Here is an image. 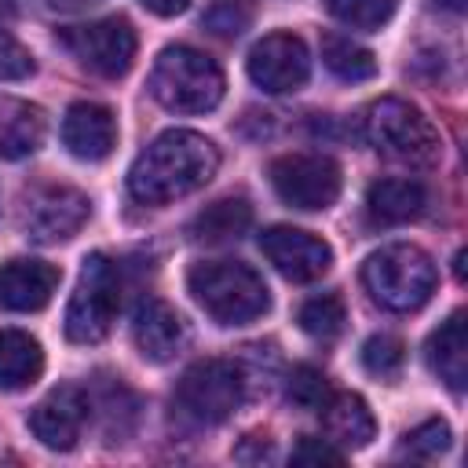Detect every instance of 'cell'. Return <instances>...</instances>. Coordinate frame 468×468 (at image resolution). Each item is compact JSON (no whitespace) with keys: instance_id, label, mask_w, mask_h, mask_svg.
<instances>
[{"instance_id":"6da1fadb","label":"cell","mask_w":468,"mask_h":468,"mask_svg":"<svg viewBox=\"0 0 468 468\" xmlns=\"http://www.w3.org/2000/svg\"><path fill=\"white\" fill-rule=\"evenodd\" d=\"M219 168V150L212 139L172 128L161 132L128 168V194L139 205H168L201 190Z\"/></svg>"},{"instance_id":"7a4b0ae2","label":"cell","mask_w":468,"mask_h":468,"mask_svg":"<svg viewBox=\"0 0 468 468\" xmlns=\"http://www.w3.org/2000/svg\"><path fill=\"white\" fill-rule=\"evenodd\" d=\"M186 289L216 325H249L271 311L263 278L238 260H201L186 271Z\"/></svg>"},{"instance_id":"3957f363","label":"cell","mask_w":468,"mask_h":468,"mask_svg":"<svg viewBox=\"0 0 468 468\" xmlns=\"http://www.w3.org/2000/svg\"><path fill=\"white\" fill-rule=\"evenodd\" d=\"M362 139L388 161L410 168H431L442 157V139L435 124L406 99H377L362 113Z\"/></svg>"},{"instance_id":"277c9868","label":"cell","mask_w":468,"mask_h":468,"mask_svg":"<svg viewBox=\"0 0 468 468\" xmlns=\"http://www.w3.org/2000/svg\"><path fill=\"white\" fill-rule=\"evenodd\" d=\"M435 282H439V271H435L431 256L406 241L384 245V249L369 252L362 263L366 292L373 296V303H380L384 311H395V314L420 311L431 300Z\"/></svg>"},{"instance_id":"5b68a950","label":"cell","mask_w":468,"mask_h":468,"mask_svg":"<svg viewBox=\"0 0 468 468\" xmlns=\"http://www.w3.org/2000/svg\"><path fill=\"white\" fill-rule=\"evenodd\" d=\"M223 69L190 44H172L150 69V95L172 113H208L223 99Z\"/></svg>"},{"instance_id":"8992f818","label":"cell","mask_w":468,"mask_h":468,"mask_svg":"<svg viewBox=\"0 0 468 468\" xmlns=\"http://www.w3.org/2000/svg\"><path fill=\"white\" fill-rule=\"evenodd\" d=\"M121 307V274L106 252H91L80 263L77 289L66 307V340L73 344H99L117 318Z\"/></svg>"},{"instance_id":"52a82bcc","label":"cell","mask_w":468,"mask_h":468,"mask_svg":"<svg viewBox=\"0 0 468 468\" xmlns=\"http://www.w3.org/2000/svg\"><path fill=\"white\" fill-rule=\"evenodd\" d=\"M245 399V373L230 358L194 362L176 388V410L194 424H223Z\"/></svg>"},{"instance_id":"ba28073f","label":"cell","mask_w":468,"mask_h":468,"mask_svg":"<svg viewBox=\"0 0 468 468\" xmlns=\"http://www.w3.org/2000/svg\"><path fill=\"white\" fill-rule=\"evenodd\" d=\"M58 48H66L88 73L117 80L132 69L135 62V29L128 18H99L84 26H58L55 29Z\"/></svg>"},{"instance_id":"9c48e42d","label":"cell","mask_w":468,"mask_h":468,"mask_svg":"<svg viewBox=\"0 0 468 468\" xmlns=\"http://www.w3.org/2000/svg\"><path fill=\"white\" fill-rule=\"evenodd\" d=\"M91 216V201L84 190L66 183H37L22 194V230L37 245H58L69 241Z\"/></svg>"},{"instance_id":"30bf717a","label":"cell","mask_w":468,"mask_h":468,"mask_svg":"<svg viewBox=\"0 0 468 468\" xmlns=\"http://www.w3.org/2000/svg\"><path fill=\"white\" fill-rule=\"evenodd\" d=\"M271 186L274 194L300 212H325L336 197H340V168L336 161L322 157V154H285L274 157L271 168Z\"/></svg>"},{"instance_id":"8fae6325","label":"cell","mask_w":468,"mask_h":468,"mask_svg":"<svg viewBox=\"0 0 468 468\" xmlns=\"http://www.w3.org/2000/svg\"><path fill=\"white\" fill-rule=\"evenodd\" d=\"M245 69L256 88H263L271 95H285V91H296L307 84L311 55L296 33H267L263 40L252 44Z\"/></svg>"},{"instance_id":"7c38bea8","label":"cell","mask_w":468,"mask_h":468,"mask_svg":"<svg viewBox=\"0 0 468 468\" xmlns=\"http://www.w3.org/2000/svg\"><path fill=\"white\" fill-rule=\"evenodd\" d=\"M260 249L274 263V271L289 282H318L333 267V249L318 234L300 227H285V223L267 227L260 234Z\"/></svg>"},{"instance_id":"4fadbf2b","label":"cell","mask_w":468,"mask_h":468,"mask_svg":"<svg viewBox=\"0 0 468 468\" xmlns=\"http://www.w3.org/2000/svg\"><path fill=\"white\" fill-rule=\"evenodd\" d=\"M88 417H91L88 391L77 388V384H58L55 391H48L29 410V431L40 439V446L66 453L80 442V431H84Z\"/></svg>"},{"instance_id":"5bb4252c","label":"cell","mask_w":468,"mask_h":468,"mask_svg":"<svg viewBox=\"0 0 468 468\" xmlns=\"http://www.w3.org/2000/svg\"><path fill=\"white\" fill-rule=\"evenodd\" d=\"M132 336L146 362H172L186 347V322L161 296H143L132 314Z\"/></svg>"},{"instance_id":"9a60e30c","label":"cell","mask_w":468,"mask_h":468,"mask_svg":"<svg viewBox=\"0 0 468 468\" xmlns=\"http://www.w3.org/2000/svg\"><path fill=\"white\" fill-rule=\"evenodd\" d=\"M58 282H62V271L55 263L29 260V256L7 260L0 267V311H11V314L40 311L51 303Z\"/></svg>"},{"instance_id":"2e32d148","label":"cell","mask_w":468,"mask_h":468,"mask_svg":"<svg viewBox=\"0 0 468 468\" xmlns=\"http://www.w3.org/2000/svg\"><path fill=\"white\" fill-rule=\"evenodd\" d=\"M62 146L77 161H106L117 146V117L99 102H73L62 117Z\"/></svg>"},{"instance_id":"e0dca14e","label":"cell","mask_w":468,"mask_h":468,"mask_svg":"<svg viewBox=\"0 0 468 468\" xmlns=\"http://www.w3.org/2000/svg\"><path fill=\"white\" fill-rule=\"evenodd\" d=\"M322 428L329 435L333 446L340 450H362L373 442L377 435V420H373V410L362 395L355 391H336L322 402Z\"/></svg>"},{"instance_id":"ac0fdd59","label":"cell","mask_w":468,"mask_h":468,"mask_svg":"<svg viewBox=\"0 0 468 468\" xmlns=\"http://www.w3.org/2000/svg\"><path fill=\"white\" fill-rule=\"evenodd\" d=\"M428 208V190L417 179H377L366 190V219L373 227H399Z\"/></svg>"},{"instance_id":"d6986e66","label":"cell","mask_w":468,"mask_h":468,"mask_svg":"<svg viewBox=\"0 0 468 468\" xmlns=\"http://www.w3.org/2000/svg\"><path fill=\"white\" fill-rule=\"evenodd\" d=\"M48 135V117L26 99L0 95V161H18L40 150Z\"/></svg>"},{"instance_id":"ffe728a7","label":"cell","mask_w":468,"mask_h":468,"mask_svg":"<svg viewBox=\"0 0 468 468\" xmlns=\"http://www.w3.org/2000/svg\"><path fill=\"white\" fill-rule=\"evenodd\" d=\"M428 366L431 373L450 388L464 391L468 384V336H464V311H453L431 336H428Z\"/></svg>"},{"instance_id":"44dd1931","label":"cell","mask_w":468,"mask_h":468,"mask_svg":"<svg viewBox=\"0 0 468 468\" xmlns=\"http://www.w3.org/2000/svg\"><path fill=\"white\" fill-rule=\"evenodd\" d=\"M44 373V347L22 329H0V391H22Z\"/></svg>"},{"instance_id":"7402d4cb","label":"cell","mask_w":468,"mask_h":468,"mask_svg":"<svg viewBox=\"0 0 468 468\" xmlns=\"http://www.w3.org/2000/svg\"><path fill=\"white\" fill-rule=\"evenodd\" d=\"M249 227H252V205L245 197H223L190 219V238L205 245H223V241H238Z\"/></svg>"},{"instance_id":"603a6c76","label":"cell","mask_w":468,"mask_h":468,"mask_svg":"<svg viewBox=\"0 0 468 468\" xmlns=\"http://www.w3.org/2000/svg\"><path fill=\"white\" fill-rule=\"evenodd\" d=\"M322 62L340 80H369V77H377V55L369 48L355 44L351 37H340V33H325L322 37Z\"/></svg>"},{"instance_id":"cb8c5ba5","label":"cell","mask_w":468,"mask_h":468,"mask_svg":"<svg viewBox=\"0 0 468 468\" xmlns=\"http://www.w3.org/2000/svg\"><path fill=\"white\" fill-rule=\"evenodd\" d=\"M296 322H300V329H303L307 336H314V340H333V336H340V329H344V322H347L344 300L333 296V292L311 296V300H303Z\"/></svg>"},{"instance_id":"d4e9b609","label":"cell","mask_w":468,"mask_h":468,"mask_svg":"<svg viewBox=\"0 0 468 468\" xmlns=\"http://www.w3.org/2000/svg\"><path fill=\"white\" fill-rule=\"evenodd\" d=\"M322 4L336 22H344L351 29H366V33L388 26L399 7V0H322Z\"/></svg>"},{"instance_id":"484cf974","label":"cell","mask_w":468,"mask_h":468,"mask_svg":"<svg viewBox=\"0 0 468 468\" xmlns=\"http://www.w3.org/2000/svg\"><path fill=\"white\" fill-rule=\"evenodd\" d=\"M252 18H256V4L252 0H212L201 11V26L212 37H223V40L241 37L252 26Z\"/></svg>"},{"instance_id":"4316f807","label":"cell","mask_w":468,"mask_h":468,"mask_svg":"<svg viewBox=\"0 0 468 468\" xmlns=\"http://www.w3.org/2000/svg\"><path fill=\"white\" fill-rule=\"evenodd\" d=\"M450 450V424L431 417L417 428H410L399 442V457H410V461H435Z\"/></svg>"},{"instance_id":"83f0119b","label":"cell","mask_w":468,"mask_h":468,"mask_svg":"<svg viewBox=\"0 0 468 468\" xmlns=\"http://www.w3.org/2000/svg\"><path fill=\"white\" fill-rule=\"evenodd\" d=\"M402 362H406V347H402L399 336L377 333V336H369V340L362 344V366H366V373H373V377H380V380L399 377Z\"/></svg>"},{"instance_id":"f1b7e54d","label":"cell","mask_w":468,"mask_h":468,"mask_svg":"<svg viewBox=\"0 0 468 468\" xmlns=\"http://www.w3.org/2000/svg\"><path fill=\"white\" fill-rule=\"evenodd\" d=\"M285 395H289V402L300 406V410H322V402H325L333 391H329V380H325L322 369H314V366H296V369L289 373V380H285Z\"/></svg>"},{"instance_id":"f546056e","label":"cell","mask_w":468,"mask_h":468,"mask_svg":"<svg viewBox=\"0 0 468 468\" xmlns=\"http://www.w3.org/2000/svg\"><path fill=\"white\" fill-rule=\"evenodd\" d=\"M37 69L33 55L26 44H18L4 26H0V80H26Z\"/></svg>"},{"instance_id":"4dcf8cb0","label":"cell","mask_w":468,"mask_h":468,"mask_svg":"<svg viewBox=\"0 0 468 468\" xmlns=\"http://www.w3.org/2000/svg\"><path fill=\"white\" fill-rule=\"evenodd\" d=\"M292 461H296V464H340V461H344V450L333 446L329 439H311V435H303V439L296 442V450H292Z\"/></svg>"},{"instance_id":"1f68e13d","label":"cell","mask_w":468,"mask_h":468,"mask_svg":"<svg viewBox=\"0 0 468 468\" xmlns=\"http://www.w3.org/2000/svg\"><path fill=\"white\" fill-rule=\"evenodd\" d=\"M143 7L161 15V18H172V15H183L190 7V0H143Z\"/></svg>"},{"instance_id":"d6a6232c","label":"cell","mask_w":468,"mask_h":468,"mask_svg":"<svg viewBox=\"0 0 468 468\" xmlns=\"http://www.w3.org/2000/svg\"><path fill=\"white\" fill-rule=\"evenodd\" d=\"M435 7H446V11H453V15H461L464 11V0H431Z\"/></svg>"},{"instance_id":"836d02e7","label":"cell","mask_w":468,"mask_h":468,"mask_svg":"<svg viewBox=\"0 0 468 468\" xmlns=\"http://www.w3.org/2000/svg\"><path fill=\"white\" fill-rule=\"evenodd\" d=\"M15 18V0H0V26Z\"/></svg>"},{"instance_id":"e575fe53","label":"cell","mask_w":468,"mask_h":468,"mask_svg":"<svg viewBox=\"0 0 468 468\" xmlns=\"http://www.w3.org/2000/svg\"><path fill=\"white\" fill-rule=\"evenodd\" d=\"M51 7H84V4H95V0H48Z\"/></svg>"},{"instance_id":"d590c367","label":"cell","mask_w":468,"mask_h":468,"mask_svg":"<svg viewBox=\"0 0 468 468\" xmlns=\"http://www.w3.org/2000/svg\"><path fill=\"white\" fill-rule=\"evenodd\" d=\"M453 274H457V282H464V252L453 256Z\"/></svg>"}]
</instances>
